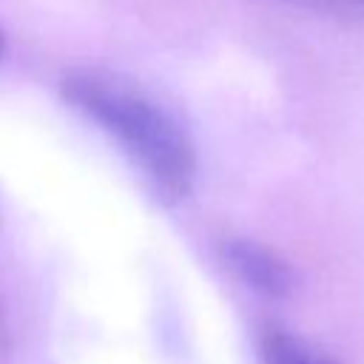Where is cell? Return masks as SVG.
<instances>
[{"label": "cell", "instance_id": "obj_1", "mask_svg": "<svg viewBox=\"0 0 364 364\" xmlns=\"http://www.w3.org/2000/svg\"><path fill=\"white\" fill-rule=\"evenodd\" d=\"M63 97L91 119L168 202H185L196 182V151L182 122L131 82L97 71H74L63 80Z\"/></svg>", "mask_w": 364, "mask_h": 364}, {"label": "cell", "instance_id": "obj_2", "mask_svg": "<svg viewBox=\"0 0 364 364\" xmlns=\"http://www.w3.org/2000/svg\"><path fill=\"white\" fill-rule=\"evenodd\" d=\"M228 267L250 290L267 299H287L296 290V270L284 256L256 239H230L222 247Z\"/></svg>", "mask_w": 364, "mask_h": 364}, {"label": "cell", "instance_id": "obj_3", "mask_svg": "<svg viewBox=\"0 0 364 364\" xmlns=\"http://www.w3.org/2000/svg\"><path fill=\"white\" fill-rule=\"evenodd\" d=\"M259 355H262V364H338L333 355L321 353L310 341H304L282 327H267L262 333Z\"/></svg>", "mask_w": 364, "mask_h": 364}, {"label": "cell", "instance_id": "obj_4", "mask_svg": "<svg viewBox=\"0 0 364 364\" xmlns=\"http://www.w3.org/2000/svg\"><path fill=\"white\" fill-rule=\"evenodd\" d=\"M307 3H321L333 9H364V0H307Z\"/></svg>", "mask_w": 364, "mask_h": 364}, {"label": "cell", "instance_id": "obj_5", "mask_svg": "<svg viewBox=\"0 0 364 364\" xmlns=\"http://www.w3.org/2000/svg\"><path fill=\"white\" fill-rule=\"evenodd\" d=\"M3 51H6V40H3V31H0V60H3Z\"/></svg>", "mask_w": 364, "mask_h": 364}]
</instances>
